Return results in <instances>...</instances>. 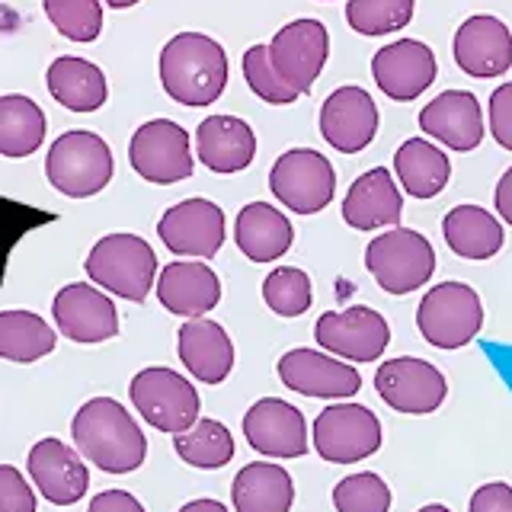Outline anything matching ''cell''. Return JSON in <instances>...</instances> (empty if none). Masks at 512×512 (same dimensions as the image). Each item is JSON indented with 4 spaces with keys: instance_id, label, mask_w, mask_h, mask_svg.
<instances>
[{
    "instance_id": "cell-1",
    "label": "cell",
    "mask_w": 512,
    "mask_h": 512,
    "mask_svg": "<svg viewBox=\"0 0 512 512\" xmlns=\"http://www.w3.org/2000/svg\"><path fill=\"white\" fill-rule=\"evenodd\" d=\"M71 436L80 458L93 461L106 474H132L148 458V439L141 426L112 397H90L74 413Z\"/></svg>"
},
{
    "instance_id": "cell-2",
    "label": "cell",
    "mask_w": 512,
    "mask_h": 512,
    "mask_svg": "<svg viewBox=\"0 0 512 512\" xmlns=\"http://www.w3.org/2000/svg\"><path fill=\"white\" fill-rule=\"evenodd\" d=\"M160 87L180 106H212L228 87V55L205 32L173 36L157 61Z\"/></svg>"
},
{
    "instance_id": "cell-3",
    "label": "cell",
    "mask_w": 512,
    "mask_h": 512,
    "mask_svg": "<svg viewBox=\"0 0 512 512\" xmlns=\"http://www.w3.org/2000/svg\"><path fill=\"white\" fill-rule=\"evenodd\" d=\"M87 276L106 295H119L125 301L141 304L157 282V256L154 247L138 234H106L87 253Z\"/></svg>"
},
{
    "instance_id": "cell-4",
    "label": "cell",
    "mask_w": 512,
    "mask_h": 512,
    "mask_svg": "<svg viewBox=\"0 0 512 512\" xmlns=\"http://www.w3.org/2000/svg\"><path fill=\"white\" fill-rule=\"evenodd\" d=\"M116 173V160H112L109 144L96 135L74 128L52 141L45 157V176L61 196L68 199H90L103 192Z\"/></svg>"
},
{
    "instance_id": "cell-5",
    "label": "cell",
    "mask_w": 512,
    "mask_h": 512,
    "mask_svg": "<svg viewBox=\"0 0 512 512\" xmlns=\"http://www.w3.org/2000/svg\"><path fill=\"white\" fill-rule=\"evenodd\" d=\"M128 397H132L141 420L154 426L157 432H167V436L186 432L199 420V410H202L196 384H189L186 375L164 365L141 368L132 378V384H128Z\"/></svg>"
},
{
    "instance_id": "cell-6",
    "label": "cell",
    "mask_w": 512,
    "mask_h": 512,
    "mask_svg": "<svg viewBox=\"0 0 512 512\" xmlns=\"http://www.w3.org/2000/svg\"><path fill=\"white\" fill-rule=\"evenodd\" d=\"M365 269L388 295H410L432 279L436 250L420 231L394 228L365 247Z\"/></svg>"
},
{
    "instance_id": "cell-7",
    "label": "cell",
    "mask_w": 512,
    "mask_h": 512,
    "mask_svg": "<svg viewBox=\"0 0 512 512\" xmlns=\"http://www.w3.org/2000/svg\"><path fill=\"white\" fill-rule=\"evenodd\" d=\"M416 327L429 346L445 352L461 349L484 327V304L471 285L439 282L429 288L416 308Z\"/></svg>"
},
{
    "instance_id": "cell-8",
    "label": "cell",
    "mask_w": 512,
    "mask_h": 512,
    "mask_svg": "<svg viewBox=\"0 0 512 512\" xmlns=\"http://www.w3.org/2000/svg\"><path fill=\"white\" fill-rule=\"evenodd\" d=\"M269 189L288 212L317 215V212H324L336 196V170L320 151L292 148L272 164Z\"/></svg>"
},
{
    "instance_id": "cell-9",
    "label": "cell",
    "mask_w": 512,
    "mask_h": 512,
    "mask_svg": "<svg viewBox=\"0 0 512 512\" xmlns=\"http://www.w3.org/2000/svg\"><path fill=\"white\" fill-rule=\"evenodd\" d=\"M384 442L381 420L352 400L330 404L314 420V452L330 464H356L372 458Z\"/></svg>"
},
{
    "instance_id": "cell-10",
    "label": "cell",
    "mask_w": 512,
    "mask_h": 512,
    "mask_svg": "<svg viewBox=\"0 0 512 512\" xmlns=\"http://www.w3.org/2000/svg\"><path fill=\"white\" fill-rule=\"evenodd\" d=\"M128 164L141 180L173 186L192 176V148L183 125L173 119H151L135 128L128 141Z\"/></svg>"
},
{
    "instance_id": "cell-11",
    "label": "cell",
    "mask_w": 512,
    "mask_h": 512,
    "mask_svg": "<svg viewBox=\"0 0 512 512\" xmlns=\"http://www.w3.org/2000/svg\"><path fill=\"white\" fill-rule=\"evenodd\" d=\"M314 340L336 359L375 362L384 356V349L391 343V327L375 308L352 304L346 311L320 314L314 324Z\"/></svg>"
},
{
    "instance_id": "cell-12",
    "label": "cell",
    "mask_w": 512,
    "mask_h": 512,
    "mask_svg": "<svg viewBox=\"0 0 512 512\" xmlns=\"http://www.w3.org/2000/svg\"><path fill=\"white\" fill-rule=\"evenodd\" d=\"M330 55V32L320 20H292L269 42V61L279 77L301 96L311 93Z\"/></svg>"
},
{
    "instance_id": "cell-13",
    "label": "cell",
    "mask_w": 512,
    "mask_h": 512,
    "mask_svg": "<svg viewBox=\"0 0 512 512\" xmlns=\"http://www.w3.org/2000/svg\"><path fill=\"white\" fill-rule=\"evenodd\" d=\"M375 388H378V397L391 410L426 416L442 407V400L448 394V381L432 362L400 356V359H388L378 365Z\"/></svg>"
},
{
    "instance_id": "cell-14",
    "label": "cell",
    "mask_w": 512,
    "mask_h": 512,
    "mask_svg": "<svg viewBox=\"0 0 512 512\" xmlns=\"http://www.w3.org/2000/svg\"><path fill=\"white\" fill-rule=\"evenodd\" d=\"M276 372L285 388L301 397L349 400L362 388L359 368H352L349 362H340L336 356H330V352H317L308 346L288 349L279 359Z\"/></svg>"
},
{
    "instance_id": "cell-15",
    "label": "cell",
    "mask_w": 512,
    "mask_h": 512,
    "mask_svg": "<svg viewBox=\"0 0 512 512\" xmlns=\"http://www.w3.org/2000/svg\"><path fill=\"white\" fill-rule=\"evenodd\" d=\"M52 317L58 333L68 336L71 343H106L119 336V311L112 298L90 282H71L58 288L52 301Z\"/></svg>"
},
{
    "instance_id": "cell-16",
    "label": "cell",
    "mask_w": 512,
    "mask_h": 512,
    "mask_svg": "<svg viewBox=\"0 0 512 512\" xmlns=\"http://www.w3.org/2000/svg\"><path fill=\"white\" fill-rule=\"evenodd\" d=\"M436 52L420 39H397L372 58V77L378 90L394 103H410L436 84Z\"/></svg>"
},
{
    "instance_id": "cell-17",
    "label": "cell",
    "mask_w": 512,
    "mask_h": 512,
    "mask_svg": "<svg viewBox=\"0 0 512 512\" xmlns=\"http://www.w3.org/2000/svg\"><path fill=\"white\" fill-rule=\"evenodd\" d=\"M26 468L36 487L52 506H74L90 487V471L77 448L55 436H45L29 448Z\"/></svg>"
},
{
    "instance_id": "cell-18",
    "label": "cell",
    "mask_w": 512,
    "mask_h": 512,
    "mask_svg": "<svg viewBox=\"0 0 512 512\" xmlns=\"http://www.w3.org/2000/svg\"><path fill=\"white\" fill-rule=\"evenodd\" d=\"M157 234L173 256L208 260L224 244V212L208 199H183L160 215Z\"/></svg>"
},
{
    "instance_id": "cell-19",
    "label": "cell",
    "mask_w": 512,
    "mask_h": 512,
    "mask_svg": "<svg viewBox=\"0 0 512 512\" xmlns=\"http://www.w3.org/2000/svg\"><path fill=\"white\" fill-rule=\"evenodd\" d=\"M244 436L266 458L308 455V420L282 397H263L244 413Z\"/></svg>"
},
{
    "instance_id": "cell-20",
    "label": "cell",
    "mask_w": 512,
    "mask_h": 512,
    "mask_svg": "<svg viewBox=\"0 0 512 512\" xmlns=\"http://www.w3.org/2000/svg\"><path fill=\"white\" fill-rule=\"evenodd\" d=\"M320 135L340 154H359L378 135V106L372 93L346 84L333 90L320 106Z\"/></svg>"
},
{
    "instance_id": "cell-21",
    "label": "cell",
    "mask_w": 512,
    "mask_h": 512,
    "mask_svg": "<svg viewBox=\"0 0 512 512\" xmlns=\"http://www.w3.org/2000/svg\"><path fill=\"white\" fill-rule=\"evenodd\" d=\"M452 52L455 64L468 77H503L512 68V32L500 16L474 13L458 26Z\"/></svg>"
},
{
    "instance_id": "cell-22",
    "label": "cell",
    "mask_w": 512,
    "mask_h": 512,
    "mask_svg": "<svg viewBox=\"0 0 512 512\" xmlns=\"http://www.w3.org/2000/svg\"><path fill=\"white\" fill-rule=\"evenodd\" d=\"M420 128L445 148L468 154L484 141V109L468 90H445L420 109Z\"/></svg>"
},
{
    "instance_id": "cell-23",
    "label": "cell",
    "mask_w": 512,
    "mask_h": 512,
    "mask_svg": "<svg viewBox=\"0 0 512 512\" xmlns=\"http://www.w3.org/2000/svg\"><path fill=\"white\" fill-rule=\"evenodd\" d=\"M157 301L176 317H205L221 301V279L205 260H173L154 282Z\"/></svg>"
},
{
    "instance_id": "cell-24",
    "label": "cell",
    "mask_w": 512,
    "mask_h": 512,
    "mask_svg": "<svg viewBox=\"0 0 512 512\" xmlns=\"http://www.w3.org/2000/svg\"><path fill=\"white\" fill-rule=\"evenodd\" d=\"M400 215H404V196H400L391 170H384V167L365 170L359 180L349 186L343 199V221L352 231L397 228Z\"/></svg>"
},
{
    "instance_id": "cell-25",
    "label": "cell",
    "mask_w": 512,
    "mask_h": 512,
    "mask_svg": "<svg viewBox=\"0 0 512 512\" xmlns=\"http://www.w3.org/2000/svg\"><path fill=\"white\" fill-rule=\"evenodd\" d=\"M176 352L186 372L202 384H221L234 372V343L221 324L208 317H192L176 333Z\"/></svg>"
},
{
    "instance_id": "cell-26",
    "label": "cell",
    "mask_w": 512,
    "mask_h": 512,
    "mask_svg": "<svg viewBox=\"0 0 512 512\" xmlns=\"http://www.w3.org/2000/svg\"><path fill=\"white\" fill-rule=\"evenodd\" d=\"M237 250L253 263H272L295 244V228L285 212L266 202H250L234 218Z\"/></svg>"
},
{
    "instance_id": "cell-27",
    "label": "cell",
    "mask_w": 512,
    "mask_h": 512,
    "mask_svg": "<svg viewBox=\"0 0 512 512\" xmlns=\"http://www.w3.org/2000/svg\"><path fill=\"white\" fill-rule=\"evenodd\" d=\"M196 154L212 173H240L256 157V135L237 116H208L196 132Z\"/></svg>"
},
{
    "instance_id": "cell-28",
    "label": "cell",
    "mask_w": 512,
    "mask_h": 512,
    "mask_svg": "<svg viewBox=\"0 0 512 512\" xmlns=\"http://www.w3.org/2000/svg\"><path fill=\"white\" fill-rule=\"evenodd\" d=\"M442 234L448 250L461 260H490L506 244L503 221L480 205H455L442 218Z\"/></svg>"
},
{
    "instance_id": "cell-29",
    "label": "cell",
    "mask_w": 512,
    "mask_h": 512,
    "mask_svg": "<svg viewBox=\"0 0 512 512\" xmlns=\"http://www.w3.org/2000/svg\"><path fill=\"white\" fill-rule=\"evenodd\" d=\"M231 503L237 512H292L295 480L282 464L253 461L237 471L231 484Z\"/></svg>"
},
{
    "instance_id": "cell-30",
    "label": "cell",
    "mask_w": 512,
    "mask_h": 512,
    "mask_svg": "<svg viewBox=\"0 0 512 512\" xmlns=\"http://www.w3.org/2000/svg\"><path fill=\"white\" fill-rule=\"evenodd\" d=\"M48 93L55 96V103H61L71 112H96L109 100V84L106 74L96 68L87 58L61 55L48 64Z\"/></svg>"
},
{
    "instance_id": "cell-31",
    "label": "cell",
    "mask_w": 512,
    "mask_h": 512,
    "mask_svg": "<svg viewBox=\"0 0 512 512\" xmlns=\"http://www.w3.org/2000/svg\"><path fill=\"white\" fill-rule=\"evenodd\" d=\"M394 173L407 196L413 199H436L452 180L448 154L426 138H407L394 154Z\"/></svg>"
},
{
    "instance_id": "cell-32",
    "label": "cell",
    "mask_w": 512,
    "mask_h": 512,
    "mask_svg": "<svg viewBox=\"0 0 512 512\" xmlns=\"http://www.w3.org/2000/svg\"><path fill=\"white\" fill-rule=\"evenodd\" d=\"M58 346V333L36 311H0V359L7 362H39L52 356Z\"/></svg>"
},
{
    "instance_id": "cell-33",
    "label": "cell",
    "mask_w": 512,
    "mask_h": 512,
    "mask_svg": "<svg viewBox=\"0 0 512 512\" xmlns=\"http://www.w3.org/2000/svg\"><path fill=\"white\" fill-rule=\"evenodd\" d=\"M45 141V112L36 100L23 93L0 96V154L29 157Z\"/></svg>"
},
{
    "instance_id": "cell-34",
    "label": "cell",
    "mask_w": 512,
    "mask_h": 512,
    "mask_svg": "<svg viewBox=\"0 0 512 512\" xmlns=\"http://www.w3.org/2000/svg\"><path fill=\"white\" fill-rule=\"evenodd\" d=\"M173 448L189 468L215 471L234 458L237 445H234V436L228 426L221 420H212V416H205V420H196L186 432H176Z\"/></svg>"
},
{
    "instance_id": "cell-35",
    "label": "cell",
    "mask_w": 512,
    "mask_h": 512,
    "mask_svg": "<svg viewBox=\"0 0 512 512\" xmlns=\"http://www.w3.org/2000/svg\"><path fill=\"white\" fill-rule=\"evenodd\" d=\"M416 0H349L346 23L359 36H391V32L410 26Z\"/></svg>"
},
{
    "instance_id": "cell-36",
    "label": "cell",
    "mask_w": 512,
    "mask_h": 512,
    "mask_svg": "<svg viewBox=\"0 0 512 512\" xmlns=\"http://www.w3.org/2000/svg\"><path fill=\"white\" fill-rule=\"evenodd\" d=\"M263 301L279 317H301L314 304L311 276L298 266H279L263 279Z\"/></svg>"
},
{
    "instance_id": "cell-37",
    "label": "cell",
    "mask_w": 512,
    "mask_h": 512,
    "mask_svg": "<svg viewBox=\"0 0 512 512\" xmlns=\"http://www.w3.org/2000/svg\"><path fill=\"white\" fill-rule=\"evenodd\" d=\"M45 16L64 39L96 42L103 32V4L100 0H45Z\"/></svg>"
},
{
    "instance_id": "cell-38",
    "label": "cell",
    "mask_w": 512,
    "mask_h": 512,
    "mask_svg": "<svg viewBox=\"0 0 512 512\" xmlns=\"http://www.w3.org/2000/svg\"><path fill=\"white\" fill-rule=\"evenodd\" d=\"M391 500V487L375 471L349 474L333 487L336 512H391Z\"/></svg>"
},
{
    "instance_id": "cell-39",
    "label": "cell",
    "mask_w": 512,
    "mask_h": 512,
    "mask_svg": "<svg viewBox=\"0 0 512 512\" xmlns=\"http://www.w3.org/2000/svg\"><path fill=\"white\" fill-rule=\"evenodd\" d=\"M244 77H247V87L260 96L263 103L272 106H292L301 100V93L292 90L279 77V71L272 68L269 61V45H250L244 52Z\"/></svg>"
},
{
    "instance_id": "cell-40",
    "label": "cell",
    "mask_w": 512,
    "mask_h": 512,
    "mask_svg": "<svg viewBox=\"0 0 512 512\" xmlns=\"http://www.w3.org/2000/svg\"><path fill=\"white\" fill-rule=\"evenodd\" d=\"M36 490L29 487L23 471L13 464H0V512H36Z\"/></svg>"
},
{
    "instance_id": "cell-41",
    "label": "cell",
    "mask_w": 512,
    "mask_h": 512,
    "mask_svg": "<svg viewBox=\"0 0 512 512\" xmlns=\"http://www.w3.org/2000/svg\"><path fill=\"white\" fill-rule=\"evenodd\" d=\"M487 119H490V135L500 148L512 151V80L500 84L490 96L487 106Z\"/></svg>"
},
{
    "instance_id": "cell-42",
    "label": "cell",
    "mask_w": 512,
    "mask_h": 512,
    "mask_svg": "<svg viewBox=\"0 0 512 512\" xmlns=\"http://www.w3.org/2000/svg\"><path fill=\"white\" fill-rule=\"evenodd\" d=\"M468 512H512V487L503 480H493V484L477 487L471 496Z\"/></svg>"
},
{
    "instance_id": "cell-43",
    "label": "cell",
    "mask_w": 512,
    "mask_h": 512,
    "mask_svg": "<svg viewBox=\"0 0 512 512\" xmlns=\"http://www.w3.org/2000/svg\"><path fill=\"white\" fill-rule=\"evenodd\" d=\"M87 512H144V506L128 490H103L90 500Z\"/></svg>"
},
{
    "instance_id": "cell-44",
    "label": "cell",
    "mask_w": 512,
    "mask_h": 512,
    "mask_svg": "<svg viewBox=\"0 0 512 512\" xmlns=\"http://www.w3.org/2000/svg\"><path fill=\"white\" fill-rule=\"evenodd\" d=\"M493 205H496V215H500L512 228V167L500 176V183H496Z\"/></svg>"
},
{
    "instance_id": "cell-45",
    "label": "cell",
    "mask_w": 512,
    "mask_h": 512,
    "mask_svg": "<svg viewBox=\"0 0 512 512\" xmlns=\"http://www.w3.org/2000/svg\"><path fill=\"white\" fill-rule=\"evenodd\" d=\"M180 512H228V506L218 503V500H192Z\"/></svg>"
},
{
    "instance_id": "cell-46",
    "label": "cell",
    "mask_w": 512,
    "mask_h": 512,
    "mask_svg": "<svg viewBox=\"0 0 512 512\" xmlns=\"http://www.w3.org/2000/svg\"><path fill=\"white\" fill-rule=\"evenodd\" d=\"M106 4H109L112 10H128V7H135V4H141V0H106Z\"/></svg>"
},
{
    "instance_id": "cell-47",
    "label": "cell",
    "mask_w": 512,
    "mask_h": 512,
    "mask_svg": "<svg viewBox=\"0 0 512 512\" xmlns=\"http://www.w3.org/2000/svg\"><path fill=\"white\" fill-rule=\"evenodd\" d=\"M420 512H452L448 506H442V503H429V506H423Z\"/></svg>"
},
{
    "instance_id": "cell-48",
    "label": "cell",
    "mask_w": 512,
    "mask_h": 512,
    "mask_svg": "<svg viewBox=\"0 0 512 512\" xmlns=\"http://www.w3.org/2000/svg\"><path fill=\"white\" fill-rule=\"evenodd\" d=\"M324 4H327V0H324Z\"/></svg>"
}]
</instances>
